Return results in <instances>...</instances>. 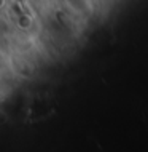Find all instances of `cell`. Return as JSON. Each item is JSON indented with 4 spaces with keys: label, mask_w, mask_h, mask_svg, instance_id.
<instances>
[{
    "label": "cell",
    "mask_w": 148,
    "mask_h": 152,
    "mask_svg": "<svg viewBox=\"0 0 148 152\" xmlns=\"http://www.w3.org/2000/svg\"><path fill=\"white\" fill-rule=\"evenodd\" d=\"M3 5H5V0H0V8H2Z\"/></svg>",
    "instance_id": "obj_1"
}]
</instances>
